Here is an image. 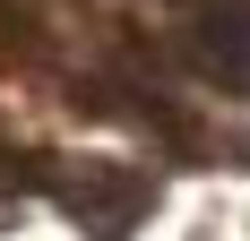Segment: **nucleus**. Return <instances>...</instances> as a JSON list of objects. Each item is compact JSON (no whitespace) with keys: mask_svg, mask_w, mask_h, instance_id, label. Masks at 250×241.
Segmentation results:
<instances>
[{"mask_svg":"<svg viewBox=\"0 0 250 241\" xmlns=\"http://www.w3.org/2000/svg\"><path fill=\"white\" fill-rule=\"evenodd\" d=\"M199 52L216 60V78L250 86V9H242V0H233V9H216V18L199 26Z\"/></svg>","mask_w":250,"mask_h":241,"instance_id":"nucleus-1","label":"nucleus"}]
</instances>
